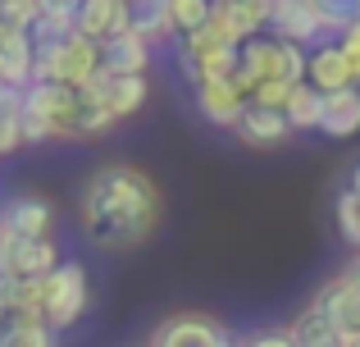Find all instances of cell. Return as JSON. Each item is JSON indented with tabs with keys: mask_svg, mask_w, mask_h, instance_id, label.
Returning a JSON list of instances; mask_svg holds the SVG:
<instances>
[{
	"mask_svg": "<svg viewBox=\"0 0 360 347\" xmlns=\"http://www.w3.org/2000/svg\"><path fill=\"white\" fill-rule=\"evenodd\" d=\"M165 215L155 178L137 165H105L87 178L78 201V224L101 251H132L150 242Z\"/></svg>",
	"mask_w": 360,
	"mask_h": 347,
	"instance_id": "obj_1",
	"label": "cell"
},
{
	"mask_svg": "<svg viewBox=\"0 0 360 347\" xmlns=\"http://www.w3.org/2000/svg\"><path fill=\"white\" fill-rule=\"evenodd\" d=\"M119 119L101 106L91 87L55 78H32L23 87V128L27 142H55V137H101Z\"/></svg>",
	"mask_w": 360,
	"mask_h": 347,
	"instance_id": "obj_2",
	"label": "cell"
},
{
	"mask_svg": "<svg viewBox=\"0 0 360 347\" xmlns=\"http://www.w3.org/2000/svg\"><path fill=\"white\" fill-rule=\"evenodd\" d=\"M32 42H37V78L87 87L96 78V69L105 64L96 37H87L78 23H64V18L37 14L32 18Z\"/></svg>",
	"mask_w": 360,
	"mask_h": 347,
	"instance_id": "obj_3",
	"label": "cell"
},
{
	"mask_svg": "<svg viewBox=\"0 0 360 347\" xmlns=\"http://www.w3.org/2000/svg\"><path fill=\"white\" fill-rule=\"evenodd\" d=\"M32 306L41 311V320L51 324L55 334L73 329V324L87 315V306H91L87 270L73 265V260H60L46 279H37V284H32Z\"/></svg>",
	"mask_w": 360,
	"mask_h": 347,
	"instance_id": "obj_4",
	"label": "cell"
},
{
	"mask_svg": "<svg viewBox=\"0 0 360 347\" xmlns=\"http://www.w3.org/2000/svg\"><path fill=\"white\" fill-rule=\"evenodd\" d=\"M178 64H183V73L192 78V87L205 82V78H233L238 64H242V46L229 42L214 23H205V27H196V32L183 37Z\"/></svg>",
	"mask_w": 360,
	"mask_h": 347,
	"instance_id": "obj_5",
	"label": "cell"
},
{
	"mask_svg": "<svg viewBox=\"0 0 360 347\" xmlns=\"http://www.w3.org/2000/svg\"><path fill=\"white\" fill-rule=\"evenodd\" d=\"M150 343L155 347H229L233 343V329L214 315H201V311H178L169 320H160L150 329Z\"/></svg>",
	"mask_w": 360,
	"mask_h": 347,
	"instance_id": "obj_6",
	"label": "cell"
},
{
	"mask_svg": "<svg viewBox=\"0 0 360 347\" xmlns=\"http://www.w3.org/2000/svg\"><path fill=\"white\" fill-rule=\"evenodd\" d=\"M60 265V247L51 238H18V233H5V251H0V270H9L23 284H37L51 270Z\"/></svg>",
	"mask_w": 360,
	"mask_h": 347,
	"instance_id": "obj_7",
	"label": "cell"
},
{
	"mask_svg": "<svg viewBox=\"0 0 360 347\" xmlns=\"http://www.w3.org/2000/svg\"><path fill=\"white\" fill-rule=\"evenodd\" d=\"M87 87L96 92L101 106H105L115 119L137 115V110L150 101V82H146V73H119V69H105V64L96 69V78H91Z\"/></svg>",
	"mask_w": 360,
	"mask_h": 347,
	"instance_id": "obj_8",
	"label": "cell"
},
{
	"mask_svg": "<svg viewBox=\"0 0 360 347\" xmlns=\"http://www.w3.org/2000/svg\"><path fill=\"white\" fill-rule=\"evenodd\" d=\"M233 133L242 137L246 146H283L292 133H297V124H292V115L283 106H269V101H246L242 119L233 124Z\"/></svg>",
	"mask_w": 360,
	"mask_h": 347,
	"instance_id": "obj_9",
	"label": "cell"
},
{
	"mask_svg": "<svg viewBox=\"0 0 360 347\" xmlns=\"http://www.w3.org/2000/svg\"><path fill=\"white\" fill-rule=\"evenodd\" d=\"M315 302L324 306L328 320L338 324V334H342V347H360V288L352 284V279H347V275L328 279V284L319 288Z\"/></svg>",
	"mask_w": 360,
	"mask_h": 347,
	"instance_id": "obj_10",
	"label": "cell"
},
{
	"mask_svg": "<svg viewBox=\"0 0 360 347\" xmlns=\"http://www.w3.org/2000/svg\"><path fill=\"white\" fill-rule=\"evenodd\" d=\"M246 101L251 96L238 87V78H205V82H196V110H201V119H210V124H219V128L238 124Z\"/></svg>",
	"mask_w": 360,
	"mask_h": 347,
	"instance_id": "obj_11",
	"label": "cell"
},
{
	"mask_svg": "<svg viewBox=\"0 0 360 347\" xmlns=\"http://www.w3.org/2000/svg\"><path fill=\"white\" fill-rule=\"evenodd\" d=\"M0 78L27 87L37 78V42L32 27H0Z\"/></svg>",
	"mask_w": 360,
	"mask_h": 347,
	"instance_id": "obj_12",
	"label": "cell"
},
{
	"mask_svg": "<svg viewBox=\"0 0 360 347\" xmlns=\"http://www.w3.org/2000/svg\"><path fill=\"white\" fill-rule=\"evenodd\" d=\"M0 224H5V233H18V238H51L55 210L41 196H9L0 206Z\"/></svg>",
	"mask_w": 360,
	"mask_h": 347,
	"instance_id": "obj_13",
	"label": "cell"
},
{
	"mask_svg": "<svg viewBox=\"0 0 360 347\" xmlns=\"http://www.w3.org/2000/svg\"><path fill=\"white\" fill-rule=\"evenodd\" d=\"M78 27L96 42H110L115 32L132 27V0H82Z\"/></svg>",
	"mask_w": 360,
	"mask_h": 347,
	"instance_id": "obj_14",
	"label": "cell"
},
{
	"mask_svg": "<svg viewBox=\"0 0 360 347\" xmlns=\"http://www.w3.org/2000/svg\"><path fill=\"white\" fill-rule=\"evenodd\" d=\"M101 55H105V69L119 73H146L150 69V37L137 32V27H123L110 42H101Z\"/></svg>",
	"mask_w": 360,
	"mask_h": 347,
	"instance_id": "obj_15",
	"label": "cell"
},
{
	"mask_svg": "<svg viewBox=\"0 0 360 347\" xmlns=\"http://www.w3.org/2000/svg\"><path fill=\"white\" fill-rule=\"evenodd\" d=\"M319 133L328 137H356L360 133V87H338L324 92V119H319Z\"/></svg>",
	"mask_w": 360,
	"mask_h": 347,
	"instance_id": "obj_16",
	"label": "cell"
},
{
	"mask_svg": "<svg viewBox=\"0 0 360 347\" xmlns=\"http://www.w3.org/2000/svg\"><path fill=\"white\" fill-rule=\"evenodd\" d=\"M269 32L292 37V42H315L328 27H324V18L315 14L310 0H278V9H274V18H269Z\"/></svg>",
	"mask_w": 360,
	"mask_h": 347,
	"instance_id": "obj_17",
	"label": "cell"
},
{
	"mask_svg": "<svg viewBox=\"0 0 360 347\" xmlns=\"http://www.w3.org/2000/svg\"><path fill=\"white\" fill-rule=\"evenodd\" d=\"M306 78L315 82L319 92H338V87H352L356 78V69L347 64V55H342V46H319V51H310V69H306Z\"/></svg>",
	"mask_w": 360,
	"mask_h": 347,
	"instance_id": "obj_18",
	"label": "cell"
},
{
	"mask_svg": "<svg viewBox=\"0 0 360 347\" xmlns=\"http://www.w3.org/2000/svg\"><path fill=\"white\" fill-rule=\"evenodd\" d=\"M288 334H292V343H301V347H342V334H338V324L328 320V311L319 302H310L306 311L288 324Z\"/></svg>",
	"mask_w": 360,
	"mask_h": 347,
	"instance_id": "obj_19",
	"label": "cell"
},
{
	"mask_svg": "<svg viewBox=\"0 0 360 347\" xmlns=\"http://www.w3.org/2000/svg\"><path fill=\"white\" fill-rule=\"evenodd\" d=\"M292 115V124L297 128H319V119H324V92L315 87L310 78H301L297 87H292V96H288V106H283Z\"/></svg>",
	"mask_w": 360,
	"mask_h": 347,
	"instance_id": "obj_20",
	"label": "cell"
},
{
	"mask_svg": "<svg viewBox=\"0 0 360 347\" xmlns=\"http://www.w3.org/2000/svg\"><path fill=\"white\" fill-rule=\"evenodd\" d=\"M132 27L146 32L150 42L174 37V18H169V0H132Z\"/></svg>",
	"mask_w": 360,
	"mask_h": 347,
	"instance_id": "obj_21",
	"label": "cell"
},
{
	"mask_svg": "<svg viewBox=\"0 0 360 347\" xmlns=\"http://www.w3.org/2000/svg\"><path fill=\"white\" fill-rule=\"evenodd\" d=\"M169 18H174V37H187L214 23V0H169Z\"/></svg>",
	"mask_w": 360,
	"mask_h": 347,
	"instance_id": "obj_22",
	"label": "cell"
},
{
	"mask_svg": "<svg viewBox=\"0 0 360 347\" xmlns=\"http://www.w3.org/2000/svg\"><path fill=\"white\" fill-rule=\"evenodd\" d=\"M338 233H342V242L352 251H360V192L356 187H347L342 196H338Z\"/></svg>",
	"mask_w": 360,
	"mask_h": 347,
	"instance_id": "obj_23",
	"label": "cell"
},
{
	"mask_svg": "<svg viewBox=\"0 0 360 347\" xmlns=\"http://www.w3.org/2000/svg\"><path fill=\"white\" fill-rule=\"evenodd\" d=\"M310 5L324 18L328 32H347L352 23H360V0H310Z\"/></svg>",
	"mask_w": 360,
	"mask_h": 347,
	"instance_id": "obj_24",
	"label": "cell"
},
{
	"mask_svg": "<svg viewBox=\"0 0 360 347\" xmlns=\"http://www.w3.org/2000/svg\"><path fill=\"white\" fill-rule=\"evenodd\" d=\"M27 142V128H23V101L14 106H0V156L18 151Z\"/></svg>",
	"mask_w": 360,
	"mask_h": 347,
	"instance_id": "obj_25",
	"label": "cell"
},
{
	"mask_svg": "<svg viewBox=\"0 0 360 347\" xmlns=\"http://www.w3.org/2000/svg\"><path fill=\"white\" fill-rule=\"evenodd\" d=\"M292 87H297V82H292V78H264L260 87L251 92V96H255V101H269V106H288Z\"/></svg>",
	"mask_w": 360,
	"mask_h": 347,
	"instance_id": "obj_26",
	"label": "cell"
},
{
	"mask_svg": "<svg viewBox=\"0 0 360 347\" xmlns=\"http://www.w3.org/2000/svg\"><path fill=\"white\" fill-rule=\"evenodd\" d=\"M37 9H41L46 18H64V23H78L82 0H37Z\"/></svg>",
	"mask_w": 360,
	"mask_h": 347,
	"instance_id": "obj_27",
	"label": "cell"
},
{
	"mask_svg": "<svg viewBox=\"0 0 360 347\" xmlns=\"http://www.w3.org/2000/svg\"><path fill=\"white\" fill-rule=\"evenodd\" d=\"M338 46H342L347 64H352V69H356V78H360V23H352L347 32H338Z\"/></svg>",
	"mask_w": 360,
	"mask_h": 347,
	"instance_id": "obj_28",
	"label": "cell"
},
{
	"mask_svg": "<svg viewBox=\"0 0 360 347\" xmlns=\"http://www.w3.org/2000/svg\"><path fill=\"white\" fill-rule=\"evenodd\" d=\"M342 275H347V279H352V284L360 288V251H356V260H352V265H347V270H342Z\"/></svg>",
	"mask_w": 360,
	"mask_h": 347,
	"instance_id": "obj_29",
	"label": "cell"
},
{
	"mask_svg": "<svg viewBox=\"0 0 360 347\" xmlns=\"http://www.w3.org/2000/svg\"><path fill=\"white\" fill-rule=\"evenodd\" d=\"M352 187H356V192H360V165H356V170H352Z\"/></svg>",
	"mask_w": 360,
	"mask_h": 347,
	"instance_id": "obj_30",
	"label": "cell"
},
{
	"mask_svg": "<svg viewBox=\"0 0 360 347\" xmlns=\"http://www.w3.org/2000/svg\"><path fill=\"white\" fill-rule=\"evenodd\" d=\"M0 251H5V224H0Z\"/></svg>",
	"mask_w": 360,
	"mask_h": 347,
	"instance_id": "obj_31",
	"label": "cell"
}]
</instances>
